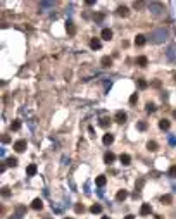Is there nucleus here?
I'll use <instances>...</instances> for the list:
<instances>
[{
    "label": "nucleus",
    "mask_w": 176,
    "mask_h": 219,
    "mask_svg": "<svg viewBox=\"0 0 176 219\" xmlns=\"http://www.w3.org/2000/svg\"><path fill=\"white\" fill-rule=\"evenodd\" d=\"M133 7H135V9H140V7H142V2H135Z\"/></svg>",
    "instance_id": "40"
},
{
    "label": "nucleus",
    "mask_w": 176,
    "mask_h": 219,
    "mask_svg": "<svg viewBox=\"0 0 176 219\" xmlns=\"http://www.w3.org/2000/svg\"><path fill=\"white\" fill-rule=\"evenodd\" d=\"M10 130H12V131H17V130H21V121H19V119H16V121H12V124H10Z\"/></svg>",
    "instance_id": "25"
},
{
    "label": "nucleus",
    "mask_w": 176,
    "mask_h": 219,
    "mask_svg": "<svg viewBox=\"0 0 176 219\" xmlns=\"http://www.w3.org/2000/svg\"><path fill=\"white\" fill-rule=\"evenodd\" d=\"M62 164H64V166L69 164V157H66V155H64V157H62Z\"/></svg>",
    "instance_id": "37"
},
{
    "label": "nucleus",
    "mask_w": 176,
    "mask_h": 219,
    "mask_svg": "<svg viewBox=\"0 0 176 219\" xmlns=\"http://www.w3.org/2000/svg\"><path fill=\"white\" fill-rule=\"evenodd\" d=\"M114 160H116V155H114L112 152H107L106 155H104V162H106V164H111Z\"/></svg>",
    "instance_id": "13"
},
{
    "label": "nucleus",
    "mask_w": 176,
    "mask_h": 219,
    "mask_svg": "<svg viewBox=\"0 0 176 219\" xmlns=\"http://www.w3.org/2000/svg\"><path fill=\"white\" fill-rule=\"evenodd\" d=\"M136 128H138L140 131H145V130H147V123H145V121H138Z\"/></svg>",
    "instance_id": "29"
},
{
    "label": "nucleus",
    "mask_w": 176,
    "mask_h": 219,
    "mask_svg": "<svg viewBox=\"0 0 176 219\" xmlns=\"http://www.w3.org/2000/svg\"><path fill=\"white\" fill-rule=\"evenodd\" d=\"M124 219H135V216H131V214H130V216H126Z\"/></svg>",
    "instance_id": "44"
},
{
    "label": "nucleus",
    "mask_w": 176,
    "mask_h": 219,
    "mask_svg": "<svg viewBox=\"0 0 176 219\" xmlns=\"http://www.w3.org/2000/svg\"><path fill=\"white\" fill-rule=\"evenodd\" d=\"M147 7H148V10H150V14L155 16V17H157V16H161V14L164 12V5H162L161 2H150Z\"/></svg>",
    "instance_id": "2"
},
{
    "label": "nucleus",
    "mask_w": 176,
    "mask_h": 219,
    "mask_svg": "<svg viewBox=\"0 0 176 219\" xmlns=\"http://www.w3.org/2000/svg\"><path fill=\"white\" fill-rule=\"evenodd\" d=\"M45 219H52V218H49V216H47V218H45Z\"/></svg>",
    "instance_id": "47"
},
{
    "label": "nucleus",
    "mask_w": 176,
    "mask_h": 219,
    "mask_svg": "<svg viewBox=\"0 0 176 219\" xmlns=\"http://www.w3.org/2000/svg\"><path fill=\"white\" fill-rule=\"evenodd\" d=\"M118 16H121V17H128V16H130V9H128L126 5H119L118 7Z\"/></svg>",
    "instance_id": "5"
},
{
    "label": "nucleus",
    "mask_w": 176,
    "mask_h": 219,
    "mask_svg": "<svg viewBox=\"0 0 176 219\" xmlns=\"http://www.w3.org/2000/svg\"><path fill=\"white\" fill-rule=\"evenodd\" d=\"M102 219H111V218H107V216H104V218H102Z\"/></svg>",
    "instance_id": "45"
},
{
    "label": "nucleus",
    "mask_w": 176,
    "mask_h": 219,
    "mask_svg": "<svg viewBox=\"0 0 176 219\" xmlns=\"http://www.w3.org/2000/svg\"><path fill=\"white\" fill-rule=\"evenodd\" d=\"M102 142H104V145H111L114 142V135H111V133H107V135H104V138H102Z\"/></svg>",
    "instance_id": "18"
},
{
    "label": "nucleus",
    "mask_w": 176,
    "mask_h": 219,
    "mask_svg": "<svg viewBox=\"0 0 176 219\" xmlns=\"http://www.w3.org/2000/svg\"><path fill=\"white\" fill-rule=\"evenodd\" d=\"M161 202L164 204V206H171V204H173V197H171V195H162Z\"/></svg>",
    "instance_id": "21"
},
{
    "label": "nucleus",
    "mask_w": 176,
    "mask_h": 219,
    "mask_svg": "<svg viewBox=\"0 0 176 219\" xmlns=\"http://www.w3.org/2000/svg\"><path fill=\"white\" fill-rule=\"evenodd\" d=\"M100 36H102V40H112V31L109 29V28H106V29H102V33H100Z\"/></svg>",
    "instance_id": "6"
},
{
    "label": "nucleus",
    "mask_w": 176,
    "mask_h": 219,
    "mask_svg": "<svg viewBox=\"0 0 176 219\" xmlns=\"http://www.w3.org/2000/svg\"><path fill=\"white\" fill-rule=\"evenodd\" d=\"M168 38H169V31L166 29V28H157V29H154V31L150 33V41L155 43V45L164 43Z\"/></svg>",
    "instance_id": "1"
},
{
    "label": "nucleus",
    "mask_w": 176,
    "mask_h": 219,
    "mask_svg": "<svg viewBox=\"0 0 176 219\" xmlns=\"http://www.w3.org/2000/svg\"><path fill=\"white\" fill-rule=\"evenodd\" d=\"M9 219H21V216H17V214H14V216H10Z\"/></svg>",
    "instance_id": "43"
},
{
    "label": "nucleus",
    "mask_w": 176,
    "mask_h": 219,
    "mask_svg": "<svg viewBox=\"0 0 176 219\" xmlns=\"http://www.w3.org/2000/svg\"><path fill=\"white\" fill-rule=\"evenodd\" d=\"M142 186H143V179H138V183H136V190H140Z\"/></svg>",
    "instance_id": "36"
},
{
    "label": "nucleus",
    "mask_w": 176,
    "mask_h": 219,
    "mask_svg": "<svg viewBox=\"0 0 176 219\" xmlns=\"http://www.w3.org/2000/svg\"><path fill=\"white\" fill-rule=\"evenodd\" d=\"M169 145H176V138L175 136H169Z\"/></svg>",
    "instance_id": "38"
},
{
    "label": "nucleus",
    "mask_w": 176,
    "mask_h": 219,
    "mask_svg": "<svg viewBox=\"0 0 176 219\" xmlns=\"http://www.w3.org/2000/svg\"><path fill=\"white\" fill-rule=\"evenodd\" d=\"M147 148H148V150H150V152H155V150H157V142H154V140H150V142H148V143H147Z\"/></svg>",
    "instance_id": "26"
},
{
    "label": "nucleus",
    "mask_w": 176,
    "mask_h": 219,
    "mask_svg": "<svg viewBox=\"0 0 176 219\" xmlns=\"http://www.w3.org/2000/svg\"><path fill=\"white\" fill-rule=\"evenodd\" d=\"M95 183H97V186H100V188H102V186L107 183V178L104 176V174H100V176H97V178H95Z\"/></svg>",
    "instance_id": "15"
},
{
    "label": "nucleus",
    "mask_w": 176,
    "mask_h": 219,
    "mask_svg": "<svg viewBox=\"0 0 176 219\" xmlns=\"http://www.w3.org/2000/svg\"><path fill=\"white\" fill-rule=\"evenodd\" d=\"M100 64H102V66H104V68H111V66H112V59H111V57H102V61H100Z\"/></svg>",
    "instance_id": "19"
},
{
    "label": "nucleus",
    "mask_w": 176,
    "mask_h": 219,
    "mask_svg": "<svg viewBox=\"0 0 176 219\" xmlns=\"http://www.w3.org/2000/svg\"><path fill=\"white\" fill-rule=\"evenodd\" d=\"M136 100H138V95H136V93H133V95L130 97V102H131V104H135Z\"/></svg>",
    "instance_id": "35"
},
{
    "label": "nucleus",
    "mask_w": 176,
    "mask_h": 219,
    "mask_svg": "<svg viewBox=\"0 0 176 219\" xmlns=\"http://www.w3.org/2000/svg\"><path fill=\"white\" fill-rule=\"evenodd\" d=\"M31 207H33L35 211H42L43 209V200L42 199H35L33 202H31Z\"/></svg>",
    "instance_id": "8"
},
{
    "label": "nucleus",
    "mask_w": 176,
    "mask_h": 219,
    "mask_svg": "<svg viewBox=\"0 0 176 219\" xmlns=\"http://www.w3.org/2000/svg\"><path fill=\"white\" fill-rule=\"evenodd\" d=\"M119 160H121V164H123V166H128L130 162H131V157H130L128 154H121V155H119Z\"/></svg>",
    "instance_id": "14"
},
{
    "label": "nucleus",
    "mask_w": 176,
    "mask_h": 219,
    "mask_svg": "<svg viewBox=\"0 0 176 219\" xmlns=\"http://www.w3.org/2000/svg\"><path fill=\"white\" fill-rule=\"evenodd\" d=\"M168 174H169V178H176V166H171V167H169Z\"/></svg>",
    "instance_id": "30"
},
{
    "label": "nucleus",
    "mask_w": 176,
    "mask_h": 219,
    "mask_svg": "<svg viewBox=\"0 0 176 219\" xmlns=\"http://www.w3.org/2000/svg\"><path fill=\"white\" fill-rule=\"evenodd\" d=\"M74 211H76V212L79 214V212H83V211H85V207L81 206V204H76V206H74Z\"/></svg>",
    "instance_id": "34"
},
{
    "label": "nucleus",
    "mask_w": 176,
    "mask_h": 219,
    "mask_svg": "<svg viewBox=\"0 0 176 219\" xmlns=\"http://www.w3.org/2000/svg\"><path fill=\"white\" fill-rule=\"evenodd\" d=\"M66 29H67V33L69 34L76 33V28H74V24H73V21H67V22H66Z\"/></svg>",
    "instance_id": "20"
},
{
    "label": "nucleus",
    "mask_w": 176,
    "mask_h": 219,
    "mask_svg": "<svg viewBox=\"0 0 176 219\" xmlns=\"http://www.w3.org/2000/svg\"><path fill=\"white\" fill-rule=\"evenodd\" d=\"M26 212V209H24V207L22 206H19V207H16V214H17V216H22V214Z\"/></svg>",
    "instance_id": "32"
},
{
    "label": "nucleus",
    "mask_w": 176,
    "mask_h": 219,
    "mask_svg": "<svg viewBox=\"0 0 176 219\" xmlns=\"http://www.w3.org/2000/svg\"><path fill=\"white\" fill-rule=\"evenodd\" d=\"M128 199V192L126 190H119V192L116 193V200H119V202H123V200Z\"/></svg>",
    "instance_id": "12"
},
{
    "label": "nucleus",
    "mask_w": 176,
    "mask_h": 219,
    "mask_svg": "<svg viewBox=\"0 0 176 219\" xmlns=\"http://www.w3.org/2000/svg\"><path fill=\"white\" fill-rule=\"evenodd\" d=\"M145 110H147L148 114H152V112H155V105L152 102H148L147 105H145Z\"/></svg>",
    "instance_id": "27"
},
{
    "label": "nucleus",
    "mask_w": 176,
    "mask_h": 219,
    "mask_svg": "<svg viewBox=\"0 0 176 219\" xmlns=\"http://www.w3.org/2000/svg\"><path fill=\"white\" fill-rule=\"evenodd\" d=\"M26 147H28V143H26V140H17L14 143V150L17 152V154H21V152L26 150Z\"/></svg>",
    "instance_id": "4"
},
{
    "label": "nucleus",
    "mask_w": 176,
    "mask_h": 219,
    "mask_svg": "<svg viewBox=\"0 0 176 219\" xmlns=\"http://www.w3.org/2000/svg\"><path fill=\"white\" fill-rule=\"evenodd\" d=\"M52 7H54V2H49V0H42V2H40V9H42V10H49Z\"/></svg>",
    "instance_id": "10"
},
{
    "label": "nucleus",
    "mask_w": 176,
    "mask_h": 219,
    "mask_svg": "<svg viewBox=\"0 0 176 219\" xmlns=\"http://www.w3.org/2000/svg\"><path fill=\"white\" fill-rule=\"evenodd\" d=\"M9 140H10V138H9V136H7V135H5V136H4V138H2V142H4V143H7V142H9Z\"/></svg>",
    "instance_id": "42"
},
{
    "label": "nucleus",
    "mask_w": 176,
    "mask_h": 219,
    "mask_svg": "<svg viewBox=\"0 0 176 219\" xmlns=\"http://www.w3.org/2000/svg\"><path fill=\"white\" fill-rule=\"evenodd\" d=\"M173 116H175V117H176V110H175V112H173Z\"/></svg>",
    "instance_id": "46"
},
{
    "label": "nucleus",
    "mask_w": 176,
    "mask_h": 219,
    "mask_svg": "<svg viewBox=\"0 0 176 219\" xmlns=\"http://www.w3.org/2000/svg\"><path fill=\"white\" fill-rule=\"evenodd\" d=\"M26 174H28V176H35V174H36V166L35 164H29L28 167H26Z\"/></svg>",
    "instance_id": "22"
},
{
    "label": "nucleus",
    "mask_w": 176,
    "mask_h": 219,
    "mask_svg": "<svg viewBox=\"0 0 176 219\" xmlns=\"http://www.w3.org/2000/svg\"><path fill=\"white\" fill-rule=\"evenodd\" d=\"M85 4H86V5H93V4H95V0H86Z\"/></svg>",
    "instance_id": "41"
},
{
    "label": "nucleus",
    "mask_w": 176,
    "mask_h": 219,
    "mask_svg": "<svg viewBox=\"0 0 176 219\" xmlns=\"http://www.w3.org/2000/svg\"><path fill=\"white\" fill-rule=\"evenodd\" d=\"M166 59L169 62H176V43H171L168 48H166Z\"/></svg>",
    "instance_id": "3"
},
{
    "label": "nucleus",
    "mask_w": 176,
    "mask_h": 219,
    "mask_svg": "<svg viewBox=\"0 0 176 219\" xmlns=\"http://www.w3.org/2000/svg\"><path fill=\"white\" fill-rule=\"evenodd\" d=\"M7 166H10V167H16V166H17V159H16V157H9V159H7Z\"/></svg>",
    "instance_id": "28"
},
{
    "label": "nucleus",
    "mask_w": 176,
    "mask_h": 219,
    "mask_svg": "<svg viewBox=\"0 0 176 219\" xmlns=\"http://www.w3.org/2000/svg\"><path fill=\"white\" fill-rule=\"evenodd\" d=\"M169 126H171V123H169L168 119H161L159 121V128L161 130H169Z\"/></svg>",
    "instance_id": "23"
},
{
    "label": "nucleus",
    "mask_w": 176,
    "mask_h": 219,
    "mask_svg": "<svg viewBox=\"0 0 176 219\" xmlns=\"http://www.w3.org/2000/svg\"><path fill=\"white\" fill-rule=\"evenodd\" d=\"M138 86H140L142 90H145V88L148 86V83L145 81V80H138Z\"/></svg>",
    "instance_id": "33"
},
{
    "label": "nucleus",
    "mask_w": 176,
    "mask_h": 219,
    "mask_svg": "<svg viewBox=\"0 0 176 219\" xmlns=\"http://www.w3.org/2000/svg\"><path fill=\"white\" fill-rule=\"evenodd\" d=\"M116 121L119 124H123L124 121H126V112H123V110H118L116 112Z\"/></svg>",
    "instance_id": "9"
},
{
    "label": "nucleus",
    "mask_w": 176,
    "mask_h": 219,
    "mask_svg": "<svg viewBox=\"0 0 176 219\" xmlns=\"http://www.w3.org/2000/svg\"><path fill=\"white\" fill-rule=\"evenodd\" d=\"M109 124H111V119H109V117H102V119H100V126L106 128V126H109Z\"/></svg>",
    "instance_id": "31"
},
{
    "label": "nucleus",
    "mask_w": 176,
    "mask_h": 219,
    "mask_svg": "<svg viewBox=\"0 0 176 219\" xmlns=\"http://www.w3.org/2000/svg\"><path fill=\"white\" fill-rule=\"evenodd\" d=\"M90 212H92V214H100V212H102V206H99V204H93V206L90 207Z\"/></svg>",
    "instance_id": "24"
},
{
    "label": "nucleus",
    "mask_w": 176,
    "mask_h": 219,
    "mask_svg": "<svg viewBox=\"0 0 176 219\" xmlns=\"http://www.w3.org/2000/svg\"><path fill=\"white\" fill-rule=\"evenodd\" d=\"M66 219H71V218H66Z\"/></svg>",
    "instance_id": "48"
},
{
    "label": "nucleus",
    "mask_w": 176,
    "mask_h": 219,
    "mask_svg": "<svg viewBox=\"0 0 176 219\" xmlns=\"http://www.w3.org/2000/svg\"><path fill=\"white\" fill-rule=\"evenodd\" d=\"M104 19V16H102V14H97V16H95V21H102Z\"/></svg>",
    "instance_id": "39"
},
{
    "label": "nucleus",
    "mask_w": 176,
    "mask_h": 219,
    "mask_svg": "<svg viewBox=\"0 0 176 219\" xmlns=\"http://www.w3.org/2000/svg\"><path fill=\"white\" fill-rule=\"evenodd\" d=\"M135 43H136L138 47H143V45L147 43V38H145L143 34H136V38H135Z\"/></svg>",
    "instance_id": "11"
},
{
    "label": "nucleus",
    "mask_w": 176,
    "mask_h": 219,
    "mask_svg": "<svg viewBox=\"0 0 176 219\" xmlns=\"http://www.w3.org/2000/svg\"><path fill=\"white\" fill-rule=\"evenodd\" d=\"M90 47H92L93 50H99V48L102 47V41H100L99 38H92V41H90Z\"/></svg>",
    "instance_id": "16"
},
{
    "label": "nucleus",
    "mask_w": 176,
    "mask_h": 219,
    "mask_svg": "<svg viewBox=\"0 0 176 219\" xmlns=\"http://www.w3.org/2000/svg\"><path fill=\"white\" fill-rule=\"evenodd\" d=\"M150 212H152L150 204H142V207H140V214H142V216H148Z\"/></svg>",
    "instance_id": "7"
},
{
    "label": "nucleus",
    "mask_w": 176,
    "mask_h": 219,
    "mask_svg": "<svg viewBox=\"0 0 176 219\" xmlns=\"http://www.w3.org/2000/svg\"><path fill=\"white\" fill-rule=\"evenodd\" d=\"M136 64H138L140 68H145V66H147V64H148V59H147V57H145V55H140V57L136 59Z\"/></svg>",
    "instance_id": "17"
}]
</instances>
